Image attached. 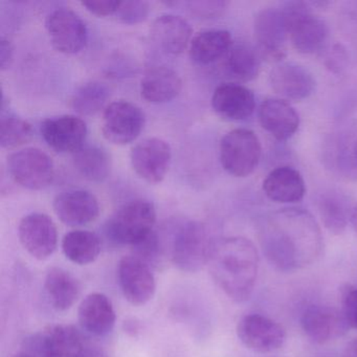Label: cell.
<instances>
[{"label":"cell","instance_id":"1","mask_svg":"<svg viewBox=\"0 0 357 357\" xmlns=\"http://www.w3.org/2000/svg\"><path fill=\"white\" fill-rule=\"evenodd\" d=\"M260 245L271 266L292 273L321 258L324 240L321 227L310 213L302 208H284L263 221Z\"/></svg>","mask_w":357,"mask_h":357},{"label":"cell","instance_id":"2","mask_svg":"<svg viewBox=\"0 0 357 357\" xmlns=\"http://www.w3.org/2000/svg\"><path fill=\"white\" fill-rule=\"evenodd\" d=\"M258 250L248 238L229 237L216 240L208 261L213 280L234 302L248 301L258 278Z\"/></svg>","mask_w":357,"mask_h":357},{"label":"cell","instance_id":"3","mask_svg":"<svg viewBox=\"0 0 357 357\" xmlns=\"http://www.w3.org/2000/svg\"><path fill=\"white\" fill-rule=\"evenodd\" d=\"M162 242L171 262L185 273H197L208 265L215 244L206 227L194 221L178 225Z\"/></svg>","mask_w":357,"mask_h":357},{"label":"cell","instance_id":"4","mask_svg":"<svg viewBox=\"0 0 357 357\" xmlns=\"http://www.w3.org/2000/svg\"><path fill=\"white\" fill-rule=\"evenodd\" d=\"M156 211L152 202L137 199L121 206L106 222L108 239L119 245L133 246L154 231Z\"/></svg>","mask_w":357,"mask_h":357},{"label":"cell","instance_id":"5","mask_svg":"<svg viewBox=\"0 0 357 357\" xmlns=\"http://www.w3.org/2000/svg\"><path fill=\"white\" fill-rule=\"evenodd\" d=\"M282 9L287 22L289 40L298 53L312 55L325 47L329 29L321 18L312 13L311 3L289 1L284 3Z\"/></svg>","mask_w":357,"mask_h":357},{"label":"cell","instance_id":"6","mask_svg":"<svg viewBox=\"0 0 357 357\" xmlns=\"http://www.w3.org/2000/svg\"><path fill=\"white\" fill-rule=\"evenodd\" d=\"M262 148L254 131L237 128L227 132L219 146V158L223 169L235 177L252 174L260 162Z\"/></svg>","mask_w":357,"mask_h":357},{"label":"cell","instance_id":"7","mask_svg":"<svg viewBox=\"0 0 357 357\" xmlns=\"http://www.w3.org/2000/svg\"><path fill=\"white\" fill-rule=\"evenodd\" d=\"M87 346L75 326L59 324L45 327L26 340V351L35 357H85Z\"/></svg>","mask_w":357,"mask_h":357},{"label":"cell","instance_id":"8","mask_svg":"<svg viewBox=\"0 0 357 357\" xmlns=\"http://www.w3.org/2000/svg\"><path fill=\"white\" fill-rule=\"evenodd\" d=\"M12 178L29 190H43L51 185L55 174L52 158L38 148H26L8 158Z\"/></svg>","mask_w":357,"mask_h":357},{"label":"cell","instance_id":"9","mask_svg":"<svg viewBox=\"0 0 357 357\" xmlns=\"http://www.w3.org/2000/svg\"><path fill=\"white\" fill-rule=\"evenodd\" d=\"M146 118L141 108L128 101L112 102L104 110L102 133L114 145H127L139 137Z\"/></svg>","mask_w":357,"mask_h":357},{"label":"cell","instance_id":"10","mask_svg":"<svg viewBox=\"0 0 357 357\" xmlns=\"http://www.w3.org/2000/svg\"><path fill=\"white\" fill-rule=\"evenodd\" d=\"M237 335L246 348L258 353L275 352L286 342L283 326L259 313H250L240 319Z\"/></svg>","mask_w":357,"mask_h":357},{"label":"cell","instance_id":"11","mask_svg":"<svg viewBox=\"0 0 357 357\" xmlns=\"http://www.w3.org/2000/svg\"><path fill=\"white\" fill-rule=\"evenodd\" d=\"M45 28L52 45L60 53H79L87 43L86 24L70 9L59 8L47 15Z\"/></svg>","mask_w":357,"mask_h":357},{"label":"cell","instance_id":"12","mask_svg":"<svg viewBox=\"0 0 357 357\" xmlns=\"http://www.w3.org/2000/svg\"><path fill=\"white\" fill-rule=\"evenodd\" d=\"M118 282L123 296L135 306L147 304L155 294L156 281L151 267L133 255L119 262Z\"/></svg>","mask_w":357,"mask_h":357},{"label":"cell","instance_id":"13","mask_svg":"<svg viewBox=\"0 0 357 357\" xmlns=\"http://www.w3.org/2000/svg\"><path fill=\"white\" fill-rule=\"evenodd\" d=\"M131 165L135 172L149 183H160L166 177L172 160L170 145L158 137L139 142L131 150Z\"/></svg>","mask_w":357,"mask_h":357},{"label":"cell","instance_id":"14","mask_svg":"<svg viewBox=\"0 0 357 357\" xmlns=\"http://www.w3.org/2000/svg\"><path fill=\"white\" fill-rule=\"evenodd\" d=\"M254 32L261 56L275 60H281L285 56L289 34L282 7L267 8L259 12L255 18Z\"/></svg>","mask_w":357,"mask_h":357},{"label":"cell","instance_id":"15","mask_svg":"<svg viewBox=\"0 0 357 357\" xmlns=\"http://www.w3.org/2000/svg\"><path fill=\"white\" fill-rule=\"evenodd\" d=\"M18 237L24 250L37 260L49 259L58 245L55 222L43 213H32L24 216L18 227Z\"/></svg>","mask_w":357,"mask_h":357},{"label":"cell","instance_id":"16","mask_svg":"<svg viewBox=\"0 0 357 357\" xmlns=\"http://www.w3.org/2000/svg\"><path fill=\"white\" fill-rule=\"evenodd\" d=\"M303 331L312 342L326 344L342 337L349 325L342 310L325 305H311L301 317Z\"/></svg>","mask_w":357,"mask_h":357},{"label":"cell","instance_id":"17","mask_svg":"<svg viewBox=\"0 0 357 357\" xmlns=\"http://www.w3.org/2000/svg\"><path fill=\"white\" fill-rule=\"evenodd\" d=\"M40 132L52 149L59 153L74 154L85 145L87 126L79 116H55L41 123Z\"/></svg>","mask_w":357,"mask_h":357},{"label":"cell","instance_id":"18","mask_svg":"<svg viewBox=\"0 0 357 357\" xmlns=\"http://www.w3.org/2000/svg\"><path fill=\"white\" fill-rule=\"evenodd\" d=\"M271 89L292 101H302L310 97L315 89V79L310 70L294 62H281L269 74Z\"/></svg>","mask_w":357,"mask_h":357},{"label":"cell","instance_id":"19","mask_svg":"<svg viewBox=\"0 0 357 357\" xmlns=\"http://www.w3.org/2000/svg\"><path fill=\"white\" fill-rule=\"evenodd\" d=\"M212 107L223 120H248L256 109V97L248 87L238 83H222L215 89Z\"/></svg>","mask_w":357,"mask_h":357},{"label":"cell","instance_id":"20","mask_svg":"<svg viewBox=\"0 0 357 357\" xmlns=\"http://www.w3.org/2000/svg\"><path fill=\"white\" fill-rule=\"evenodd\" d=\"M53 206L58 218L68 227L89 225L100 213L97 198L85 190L62 192L54 200Z\"/></svg>","mask_w":357,"mask_h":357},{"label":"cell","instance_id":"21","mask_svg":"<svg viewBox=\"0 0 357 357\" xmlns=\"http://www.w3.org/2000/svg\"><path fill=\"white\" fill-rule=\"evenodd\" d=\"M261 126L277 141L291 139L300 126L296 110L283 99H266L258 110Z\"/></svg>","mask_w":357,"mask_h":357},{"label":"cell","instance_id":"22","mask_svg":"<svg viewBox=\"0 0 357 357\" xmlns=\"http://www.w3.org/2000/svg\"><path fill=\"white\" fill-rule=\"evenodd\" d=\"M78 319L81 327L87 333L105 336L112 333L116 326V310L107 296L101 292H93L81 302Z\"/></svg>","mask_w":357,"mask_h":357},{"label":"cell","instance_id":"23","mask_svg":"<svg viewBox=\"0 0 357 357\" xmlns=\"http://www.w3.org/2000/svg\"><path fill=\"white\" fill-rule=\"evenodd\" d=\"M262 188L266 197L277 204H296L306 194L302 174L289 166L273 169L263 181Z\"/></svg>","mask_w":357,"mask_h":357},{"label":"cell","instance_id":"24","mask_svg":"<svg viewBox=\"0 0 357 357\" xmlns=\"http://www.w3.org/2000/svg\"><path fill=\"white\" fill-rule=\"evenodd\" d=\"M191 26L181 16L162 15L154 20L151 36L156 45L168 54L178 55L191 43Z\"/></svg>","mask_w":357,"mask_h":357},{"label":"cell","instance_id":"25","mask_svg":"<svg viewBox=\"0 0 357 357\" xmlns=\"http://www.w3.org/2000/svg\"><path fill=\"white\" fill-rule=\"evenodd\" d=\"M183 89L181 77L172 68L156 66L146 73L141 82L142 97L150 103L172 101Z\"/></svg>","mask_w":357,"mask_h":357},{"label":"cell","instance_id":"26","mask_svg":"<svg viewBox=\"0 0 357 357\" xmlns=\"http://www.w3.org/2000/svg\"><path fill=\"white\" fill-rule=\"evenodd\" d=\"M45 291L54 309L66 311L78 301L81 285L70 271L61 267H52L45 275Z\"/></svg>","mask_w":357,"mask_h":357},{"label":"cell","instance_id":"27","mask_svg":"<svg viewBox=\"0 0 357 357\" xmlns=\"http://www.w3.org/2000/svg\"><path fill=\"white\" fill-rule=\"evenodd\" d=\"M233 45V38L229 31H204L192 39L190 57L200 66H208L225 58Z\"/></svg>","mask_w":357,"mask_h":357},{"label":"cell","instance_id":"28","mask_svg":"<svg viewBox=\"0 0 357 357\" xmlns=\"http://www.w3.org/2000/svg\"><path fill=\"white\" fill-rule=\"evenodd\" d=\"M223 66L231 78L240 82H250L260 74V52L248 43H234L225 55Z\"/></svg>","mask_w":357,"mask_h":357},{"label":"cell","instance_id":"29","mask_svg":"<svg viewBox=\"0 0 357 357\" xmlns=\"http://www.w3.org/2000/svg\"><path fill=\"white\" fill-rule=\"evenodd\" d=\"M354 206L344 194L336 191L323 193L317 199V210L328 231L340 235L346 229Z\"/></svg>","mask_w":357,"mask_h":357},{"label":"cell","instance_id":"30","mask_svg":"<svg viewBox=\"0 0 357 357\" xmlns=\"http://www.w3.org/2000/svg\"><path fill=\"white\" fill-rule=\"evenodd\" d=\"M77 171L85 179L93 183H101L109 176L112 160L103 148L96 145H84L73 154Z\"/></svg>","mask_w":357,"mask_h":357},{"label":"cell","instance_id":"31","mask_svg":"<svg viewBox=\"0 0 357 357\" xmlns=\"http://www.w3.org/2000/svg\"><path fill=\"white\" fill-rule=\"evenodd\" d=\"M62 250L66 258L75 264H91L101 252V242L93 231L76 229L64 236Z\"/></svg>","mask_w":357,"mask_h":357},{"label":"cell","instance_id":"32","mask_svg":"<svg viewBox=\"0 0 357 357\" xmlns=\"http://www.w3.org/2000/svg\"><path fill=\"white\" fill-rule=\"evenodd\" d=\"M110 98V91L104 83L93 81L78 87L70 105L81 116H93L103 109Z\"/></svg>","mask_w":357,"mask_h":357},{"label":"cell","instance_id":"33","mask_svg":"<svg viewBox=\"0 0 357 357\" xmlns=\"http://www.w3.org/2000/svg\"><path fill=\"white\" fill-rule=\"evenodd\" d=\"M33 137L32 125L16 116H3L0 122V145L5 149L28 143Z\"/></svg>","mask_w":357,"mask_h":357},{"label":"cell","instance_id":"34","mask_svg":"<svg viewBox=\"0 0 357 357\" xmlns=\"http://www.w3.org/2000/svg\"><path fill=\"white\" fill-rule=\"evenodd\" d=\"M131 248L133 256L149 265L151 268H158L164 264L165 258L168 257L162 237L154 231Z\"/></svg>","mask_w":357,"mask_h":357},{"label":"cell","instance_id":"35","mask_svg":"<svg viewBox=\"0 0 357 357\" xmlns=\"http://www.w3.org/2000/svg\"><path fill=\"white\" fill-rule=\"evenodd\" d=\"M150 6L142 0L121 1L116 14L119 20L127 24H137L145 22L149 15Z\"/></svg>","mask_w":357,"mask_h":357},{"label":"cell","instance_id":"36","mask_svg":"<svg viewBox=\"0 0 357 357\" xmlns=\"http://www.w3.org/2000/svg\"><path fill=\"white\" fill-rule=\"evenodd\" d=\"M229 3L222 0H198L187 3L188 9L200 18H213L220 16L227 10Z\"/></svg>","mask_w":357,"mask_h":357},{"label":"cell","instance_id":"37","mask_svg":"<svg viewBox=\"0 0 357 357\" xmlns=\"http://www.w3.org/2000/svg\"><path fill=\"white\" fill-rule=\"evenodd\" d=\"M342 312L349 327L357 329V288H349L342 298Z\"/></svg>","mask_w":357,"mask_h":357},{"label":"cell","instance_id":"38","mask_svg":"<svg viewBox=\"0 0 357 357\" xmlns=\"http://www.w3.org/2000/svg\"><path fill=\"white\" fill-rule=\"evenodd\" d=\"M120 3L118 0H91L81 3L91 14L97 16H109L116 14Z\"/></svg>","mask_w":357,"mask_h":357},{"label":"cell","instance_id":"39","mask_svg":"<svg viewBox=\"0 0 357 357\" xmlns=\"http://www.w3.org/2000/svg\"><path fill=\"white\" fill-rule=\"evenodd\" d=\"M326 59H327L326 66L333 73H340V70H344L347 62V55L344 47L338 45H335L332 51L329 52Z\"/></svg>","mask_w":357,"mask_h":357},{"label":"cell","instance_id":"40","mask_svg":"<svg viewBox=\"0 0 357 357\" xmlns=\"http://www.w3.org/2000/svg\"><path fill=\"white\" fill-rule=\"evenodd\" d=\"M14 47L8 39L0 40V68L1 70H7L13 61Z\"/></svg>","mask_w":357,"mask_h":357},{"label":"cell","instance_id":"41","mask_svg":"<svg viewBox=\"0 0 357 357\" xmlns=\"http://www.w3.org/2000/svg\"><path fill=\"white\" fill-rule=\"evenodd\" d=\"M349 166H350L351 171L357 177V139L353 144L352 149H351L350 156H349Z\"/></svg>","mask_w":357,"mask_h":357},{"label":"cell","instance_id":"42","mask_svg":"<svg viewBox=\"0 0 357 357\" xmlns=\"http://www.w3.org/2000/svg\"><path fill=\"white\" fill-rule=\"evenodd\" d=\"M342 357H357V338L346 347Z\"/></svg>","mask_w":357,"mask_h":357},{"label":"cell","instance_id":"43","mask_svg":"<svg viewBox=\"0 0 357 357\" xmlns=\"http://www.w3.org/2000/svg\"><path fill=\"white\" fill-rule=\"evenodd\" d=\"M350 222L352 223L353 227L357 233V204H355L354 208H353Z\"/></svg>","mask_w":357,"mask_h":357},{"label":"cell","instance_id":"44","mask_svg":"<svg viewBox=\"0 0 357 357\" xmlns=\"http://www.w3.org/2000/svg\"><path fill=\"white\" fill-rule=\"evenodd\" d=\"M13 357H35L34 355L30 354V353L22 352L20 354L14 355Z\"/></svg>","mask_w":357,"mask_h":357}]
</instances>
